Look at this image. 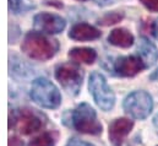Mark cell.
Listing matches in <instances>:
<instances>
[{
	"label": "cell",
	"instance_id": "19",
	"mask_svg": "<svg viewBox=\"0 0 158 146\" xmlns=\"http://www.w3.org/2000/svg\"><path fill=\"white\" fill-rule=\"evenodd\" d=\"M66 146H93V145H91L89 143L82 141V140H80L77 138H73V139H70V140L68 141Z\"/></svg>",
	"mask_w": 158,
	"mask_h": 146
},
{
	"label": "cell",
	"instance_id": "12",
	"mask_svg": "<svg viewBox=\"0 0 158 146\" xmlns=\"http://www.w3.org/2000/svg\"><path fill=\"white\" fill-rule=\"evenodd\" d=\"M69 37L71 39L79 41V42L94 41L101 37V31L98 28H96L94 26H91L85 22H80L71 27V30L69 32Z\"/></svg>",
	"mask_w": 158,
	"mask_h": 146
},
{
	"label": "cell",
	"instance_id": "17",
	"mask_svg": "<svg viewBox=\"0 0 158 146\" xmlns=\"http://www.w3.org/2000/svg\"><path fill=\"white\" fill-rule=\"evenodd\" d=\"M124 17V14H120V12H109L107 15H104L102 19L98 20V24L99 25H103V26H109V25H114V24H118L123 20Z\"/></svg>",
	"mask_w": 158,
	"mask_h": 146
},
{
	"label": "cell",
	"instance_id": "10",
	"mask_svg": "<svg viewBox=\"0 0 158 146\" xmlns=\"http://www.w3.org/2000/svg\"><path fill=\"white\" fill-rule=\"evenodd\" d=\"M134 122L127 118H118L109 124V140L115 146H120L124 139L130 134Z\"/></svg>",
	"mask_w": 158,
	"mask_h": 146
},
{
	"label": "cell",
	"instance_id": "7",
	"mask_svg": "<svg viewBox=\"0 0 158 146\" xmlns=\"http://www.w3.org/2000/svg\"><path fill=\"white\" fill-rule=\"evenodd\" d=\"M66 21L61 16L50 12L37 14L33 19V28L43 35H56L65 30Z\"/></svg>",
	"mask_w": 158,
	"mask_h": 146
},
{
	"label": "cell",
	"instance_id": "1",
	"mask_svg": "<svg viewBox=\"0 0 158 146\" xmlns=\"http://www.w3.org/2000/svg\"><path fill=\"white\" fill-rule=\"evenodd\" d=\"M22 52L31 59L38 60V62H45L52 59L58 49L59 43L58 41L49 38L48 36L40 33V32H28L21 44Z\"/></svg>",
	"mask_w": 158,
	"mask_h": 146
},
{
	"label": "cell",
	"instance_id": "24",
	"mask_svg": "<svg viewBox=\"0 0 158 146\" xmlns=\"http://www.w3.org/2000/svg\"><path fill=\"white\" fill-rule=\"evenodd\" d=\"M80 1H85V0H80Z\"/></svg>",
	"mask_w": 158,
	"mask_h": 146
},
{
	"label": "cell",
	"instance_id": "13",
	"mask_svg": "<svg viewBox=\"0 0 158 146\" xmlns=\"http://www.w3.org/2000/svg\"><path fill=\"white\" fill-rule=\"evenodd\" d=\"M69 58L75 64H93L97 59V52L92 48L79 47L73 48L69 52Z\"/></svg>",
	"mask_w": 158,
	"mask_h": 146
},
{
	"label": "cell",
	"instance_id": "11",
	"mask_svg": "<svg viewBox=\"0 0 158 146\" xmlns=\"http://www.w3.org/2000/svg\"><path fill=\"white\" fill-rule=\"evenodd\" d=\"M136 49L140 59L142 60L146 68H150L156 64V62L158 60V49L148 38L140 37Z\"/></svg>",
	"mask_w": 158,
	"mask_h": 146
},
{
	"label": "cell",
	"instance_id": "15",
	"mask_svg": "<svg viewBox=\"0 0 158 146\" xmlns=\"http://www.w3.org/2000/svg\"><path fill=\"white\" fill-rule=\"evenodd\" d=\"M9 1V10L14 14L26 12L35 7L32 1L30 0H7Z\"/></svg>",
	"mask_w": 158,
	"mask_h": 146
},
{
	"label": "cell",
	"instance_id": "18",
	"mask_svg": "<svg viewBox=\"0 0 158 146\" xmlns=\"http://www.w3.org/2000/svg\"><path fill=\"white\" fill-rule=\"evenodd\" d=\"M140 2L150 11L158 12V0H140Z\"/></svg>",
	"mask_w": 158,
	"mask_h": 146
},
{
	"label": "cell",
	"instance_id": "6",
	"mask_svg": "<svg viewBox=\"0 0 158 146\" xmlns=\"http://www.w3.org/2000/svg\"><path fill=\"white\" fill-rule=\"evenodd\" d=\"M55 79L69 95L76 96L82 86L83 73L75 63H64L56 67Z\"/></svg>",
	"mask_w": 158,
	"mask_h": 146
},
{
	"label": "cell",
	"instance_id": "16",
	"mask_svg": "<svg viewBox=\"0 0 158 146\" xmlns=\"http://www.w3.org/2000/svg\"><path fill=\"white\" fill-rule=\"evenodd\" d=\"M54 144H55L54 134L45 131L38 136H36L35 139H32L28 143V146H54Z\"/></svg>",
	"mask_w": 158,
	"mask_h": 146
},
{
	"label": "cell",
	"instance_id": "21",
	"mask_svg": "<svg viewBox=\"0 0 158 146\" xmlns=\"http://www.w3.org/2000/svg\"><path fill=\"white\" fill-rule=\"evenodd\" d=\"M150 79H151V80H153V81H156V80H158V69L156 70V71H153V73L151 74Z\"/></svg>",
	"mask_w": 158,
	"mask_h": 146
},
{
	"label": "cell",
	"instance_id": "9",
	"mask_svg": "<svg viewBox=\"0 0 158 146\" xmlns=\"http://www.w3.org/2000/svg\"><path fill=\"white\" fill-rule=\"evenodd\" d=\"M113 69L118 76L132 77L139 73H141L143 69H146V67L140 59V57L126 55V57H120L114 62Z\"/></svg>",
	"mask_w": 158,
	"mask_h": 146
},
{
	"label": "cell",
	"instance_id": "14",
	"mask_svg": "<svg viewBox=\"0 0 158 146\" xmlns=\"http://www.w3.org/2000/svg\"><path fill=\"white\" fill-rule=\"evenodd\" d=\"M135 38L130 31L126 28H115L113 30L109 36H108V42L112 45L120 47V48H129L134 44Z\"/></svg>",
	"mask_w": 158,
	"mask_h": 146
},
{
	"label": "cell",
	"instance_id": "22",
	"mask_svg": "<svg viewBox=\"0 0 158 146\" xmlns=\"http://www.w3.org/2000/svg\"><path fill=\"white\" fill-rule=\"evenodd\" d=\"M98 5H106V4H108L110 0H94Z\"/></svg>",
	"mask_w": 158,
	"mask_h": 146
},
{
	"label": "cell",
	"instance_id": "8",
	"mask_svg": "<svg viewBox=\"0 0 158 146\" xmlns=\"http://www.w3.org/2000/svg\"><path fill=\"white\" fill-rule=\"evenodd\" d=\"M12 125H15L21 134L30 135L43 127V120L40 114L32 110H20L14 113Z\"/></svg>",
	"mask_w": 158,
	"mask_h": 146
},
{
	"label": "cell",
	"instance_id": "5",
	"mask_svg": "<svg viewBox=\"0 0 158 146\" xmlns=\"http://www.w3.org/2000/svg\"><path fill=\"white\" fill-rule=\"evenodd\" d=\"M123 108L134 119H146L153 110L152 96L146 91H134L125 97Z\"/></svg>",
	"mask_w": 158,
	"mask_h": 146
},
{
	"label": "cell",
	"instance_id": "3",
	"mask_svg": "<svg viewBox=\"0 0 158 146\" xmlns=\"http://www.w3.org/2000/svg\"><path fill=\"white\" fill-rule=\"evenodd\" d=\"M88 90L97 103L104 112L110 110L115 105V95L108 86L106 77L98 71H93L88 80Z\"/></svg>",
	"mask_w": 158,
	"mask_h": 146
},
{
	"label": "cell",
	"instance_id": "23",
	"mask_svg": "<svg viewBox=\"0 0 158 146\" xmlns=\"http://www.w3.org/2000/svg\"><path fill=\"white\" fill-rule=\"evenodd\" d=\"M153 123H155V125H156V127L158 128V114L156 115V117H155V118H153Z\"/></svg>",
	"mask_w": 158,
	"mask_h": 146
},
{
	"label": "cell",
	"instance_id": "20",
	"mask_svg": "<svg viewBox=\"0 0 158 146\" xmlns=\"http://www.w3.org/2000/svg\"><path fill=\"white\" fill-rule=\"evenodd\" d=\"M151 30H152V35L155 36V38L158 41V19L152 24V27H151Z\"/></svg>",
	"mask_w": 158,
	"mask_h": 146
},
{
	"label": "cell",
	"instance_id": "2",
	"mask_svg": "<svg viewBox=\"0 0 158 146\" xmlns=\"http://www.w3.org/2000/svg\"><path fill=\"white\" fill-rule=\"evenodd\" d=\"M30 97L35 103L48 110H55L61 103L59 88L45 77H38L32 82Z\"/></svg>",
	"mask_w": 158,
	"mask_h": 146
},
{
	"label": "cell",
	"instance_id": "4",
	"mask_svg": "<svg viewBox=\"0 0 158 146\" xmlns=\"http://www.w3.org/2000/svg\"><path fill=\"white\" fill-rule=\"evenodd\" d=\"M73 127L82 134L98 135L102 133V124L97 119V113L89 105H79L71 115Z\"/></svg>",
	"mask_w": 158,
	"mask_h": 146
}]
</instances>
